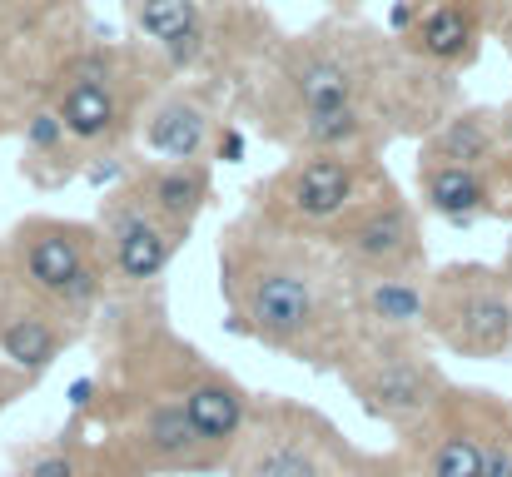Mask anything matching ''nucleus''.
<instances>
[{
    "instance_id": "f257e3e1",
    "label": "nucleus",
    "mask_w": 512,
    "mask_h": 477,
    "mask_svg": "<svg viewBox=\"0 0 512 477\" xmlns=\"http://www.w3.org/2000/svg\"><path fill=\"white\" fill-rule=\"evenodd\" d=\"M368 100L388 105L403 135L428 140L453 115L458 80L418 65L393 30L363 15H329L269 50V60L239 85L234 115L269 145H284L304 120Z\"/></svg>"
},
{
    "instance_id": "f03ea898",
    "label": "nucleus",
    "mask_w": 512,
    "mask_h": 477,
    "mask_svg": "<svg viewBox=\"0 0 512 477\" xmlns=\"http://www.w3.org/2000/svg\"><path fill=\"white\" fill-rule=\"evenodd\" d=\"M219 294L234 338L314 373H339L358 338L348 279L329 249L259 219L254 209H239L219 229Z\"/></svg>"
},
{
    "instance_id": "7ed1b4c3",
    "label": "nucleus",
    "mask_w": 512,
    "mask_h": 477,
    "mask_svg": "<svg viewBox=\"0 0 512 477\" xmlns=\"http://www.w3.org/2000/svg\"><path fill=\"white\" fill-rule=\"evenodd\" d=\"M90 333L100 348V368H95L100 383L174 398L229 463V448L249 423L254 393L229 368H219L194 338L174 328L165 294H115Z\"/></svg>"
},
{
    "instance_id": "20e7f679",
    "label": "nucleus",
    "mask_w": 512,
    "mask_h": 477,
    "mask_svg": "<svg viewBox=\"0 0 512 477\" xmlns=\"http://www.w3.org/2000/svg\"><path fill=\"white\" fill-rule=\"evenodd\" d=\"M160 50L145 40H90L50 85V110L60 115L75 150L90 159L130 155L150 100L170 85Z\"/></svg>"
},
{
    "instance_id": "39448f33",
    "label": "nucleus",
    "mask_w": 512,
    "mask_h": 477,
    "mask_svg": "<svg viewBox=\"0 0 512 477\" xmlns=\"http://www.w3.org/2000/svg\"><path fill=\"white\" fill-rule=\"evenodd\" d=\"M224 477H408L403 453L378 458L353 448L339 423L299 398L254 393L249 423L229 448Z\"/></svg>"
},
{
    "instance_id": "423d86ee",
    "label": "nucleus",
    "mask_w": 512,
    "mask_h": 477,
    "mask_svg": "<svg viewBox=\"0 0 512 477\" xmlns=\"http://www.w3.org/2000/svg\"><path fill=\"white\" fill-rule=\"evenodd\" d=\"M65 428L95 438L125 477L224 473V453L189 423V413L174 398L135 393V388H110V383L95 378L90 408L70 413Z\"/></svg>"
},
{
    "instance_id": "0eeeda50",
    "label": "nucleus",
    "mask_w": 512,
    "mask_h": 477,
    "mask_svg": "<svg viewBox=\"0 0 512 477\" xmlns=\"http://www.w3.org/2000/svg\"><path fill=\"white\" fill-rule=\"evenodd\" d=\"M20 284L45 299L55 314L75 318L80 328H95L100 309L115 299V269L105 254V239L95 219H65V214H25L0 239Z\"/></svg>"
},
{
    "instance_id": "6e6552de",
    "label": "nucleus",
    "mask_w": 512,
    "mask_h": 477,
    "mask_svg": "<svg viewBox=\"0 0 512 477\" xmlns=\"http://www.w3.org/2000/svg\"><path fill=\"white\" fill-rule=\"evenodd\" d=\"M334 378L348 388L358 413L388 428L393 438L418 433L453 393L443 368L428 358L423 338H398V333H358Z\"/></svg>"
},
{
    "instance_id": "1a4fd4ad",
    "label": "nucleus",
    "mask_w": 512,
    "mask_h": 477,
    "mask_svg": "<svg viewBox=\"0 0 512 477\" xmlns=\"http://www.w3.org/2000/svg\"><path fill=\"white\" fill-rule=\"evenodd\" d=\"M383 179H388V164L378 155H289L279 169L254 179L244 209H254L259 219L289 234L324 239Z\"/></svg>"
},
{
    "instance_id": "9d476101",
    "label": "nucleus",
    "mask_w": 512,
    "mask_h": 477,
    "mask_svg": "<svg viewBox=\"0 0 512 477\" xmlns=\"http://www.w3.org/2000/svg\"><path fill=\"white\" fill-rule=\"evenodd\" d=\"M428 338L453 358L493 363L512 353V284L488 264L433 269L428 284Z\"/></svg>"
},
{
    "instance_id": "9b49d317",
    "label": "nucleus",
    "mask_w": 512,
    "mask_h": 477,
    "mask_svg": "<svg viewBox=\"0 0 512 477\" xmlns=\"http://www.w3.org/2000/svg\"><path fill=\"white\" fill-rule=\"evenodd\" d=\"M319 244L329 249V259L339 264L343 279H358V274H428L423 214L393 174Z\"/></svg>"
},
{
    "instance_id": "f8f14e48",
    "label": "nucleus",
    "mask_w": 512,
    "mask_h": 477,
    "mask_svg": "<svg viewBox=\"0 0 512 477\" xmlns=\"http://www.w3.org/2000/svg\"><path fill=\"white\" fill-rule=\"evenodd\" d=\"M95 229H100L110 269H115V294H165L174 259L189 244L184 234H174L160 214H150L125 184L105 189V199L95 209Z\"/></svg>"
},
{
    "instance_id": "ddd939ff",
    "label": "nucleus",
    "mask_w": 512,
    "mask_h": 477,
    "mask_svg": "<svg viewBox=\"0 0 512 477\" xmlns=\"http://www.w3.org/2000/svg\"><path fill=\"white\" fill-rule=\"evenodd\" d=\"M234 120V95L204 80H170L145 120H140V150L165 164H214V140Z\"/></svg>"
},
{
    "instance_id": "4468645a",
    "label": "nucleus",
    "mask_w": 512,
    "mask_h": 477,
    "mask_svg": "<svg viewBox=\"0 0 512 477\" xmlns=\"http://www.w3.org/2000/svg\"><path fill=\"white\" fill-rule=\"evenodd\" d=\"M85 333L90 328H80L75 318L55 314L45 299H35L20 284V274H15L5 244H0V363H10L30 383H40Z\"/></svg>"
},
{
    "instance_id": "2eb2a0df",
    "label": "nucleus",
    "mask_w": 512,
    "mask_h": 477,
    "mask_svg": "<svg viewBox=\"0 0 512 477\" xmlns=\"http://www.w3.org/2000/svg\"><path fill=\"white\" fill-rule=\"evenodd\" d=\"M398 453L413 477H483V403L473 388H453L443 408L408 438Z\"/></svg>"
},
{
    "instance_id": "dca6fc26",
    "label": "nucleus",
    "mask_w": 512,
    "mask_h": 477,
    "mask_svg": "<svg viewBox=\"0 0 512 477\" xmlns=\"http://www.w3.org/2000/svg\"><path fill=\"white\" fill-rule=\"evenodd\" d=\"M483 35H488V20L473 0H433L418 10V20L398 35V45L428 65V70H443V75H463L478 55H483Z\"/></svg>"
},
{
    "instance_id": "f3484780",
    "label": "nucleus",
    "mask_w": 512,
    "mask_h": 477,
    "mask_svg": "<svg viewBox=\"0 0 512 477\" xmlns=\"http://www.w3.org/2000/svg\"><path fill=\"white\" fill-rule=\"evenodd\" d=\"M150 214H160L174 234H194L199 214L214 204V164H165V159H135L120 179Z\"/></svg>"
},
{
    "instance_id": "a211bd4d",
    "label": "nucleus",
    "mask_w": 512,
    "mask_h": 477,
    "mask_svg": "<svg viewBox=\"0 0 512 477\" xmlns=\"http://www.w3.org/2000/svg\"><path fill=\"white\" fill-rule=\"evenodd\" d=\"M428 284L433 274H358L348 279V304L358 333L428 338Z\"/></svg>"
},
{
    "instance_id": "6ab92c4d",
    "label": "nucleus",
    "mask_w": 512,
    "mask_h": 477,
    "mask_svg": "<svg viewBox=\"0 0 512 477\" xmlns=\"http://www.w3.org/2000/svg\"><path fill=\"white\" fill-rule=\"evenodd\" d=\"M503 120L488 105L453 110L428 140H418V164H458V169H493L503 159Z\"/></svg>"
},
{
    "instance_id": "aec40b11",
    "label": "nucleus",
    "mask_w": 512,
    "mask_h": 477,
    "mask_svg": "<svg viewBox=\"0 0 512 477\" xmlns=\"http://www.w3.org/2000/svg\"><path fill=\"white\" fill-rule=\"evenodd\" d=\"M418 199L443 224H478L503 209L493 169H458V164H418Z\"/></svg>"
},
{
    "instance_id": "412c9836",
    "label": "nucleus",
    "mask_w": 512,
    "mask_h": 477,
    "mask_svg": "<svg viewBox=\"0 0 512 477\" xmlns=\"http://www.w3.org/2000/svg\"><path fill=\"white\" fill-rule=\"evenodd\" d=\"M15 135H20V174L35 189H65L75 174H85V155L75 150V140L65 135V125L50 105L30 110Z\"/></svg>"
},
{
    "instance_id": "4be33fe9",
    "label": "nucleus",
    "mask_w": 512,
    "mask_h": 477,
    "mask_svg": "<svg viewBox=\"0 0 512 477\" xmlns=\"http://www.w3.org/2000/svg\"><path fill=\"white\" fill-rule=\"evenodd\" d=\"M10 477H125V473L110 463V453L95 438H85L75 428H60L55 438L25 443L15 453Z\"/></svg>"
},
{
    "instance_id": "5701e85b",
    "label": "nucleus",
    "mask_w": 512,
    "mask_h": 477,
    "mask_svg": "<svg viewBox=\"0 0 512 477\" xmlns=\"http://www.w3.org/2000/svg\"><path fill=\"white\" fill-rule=\"evenodd\" d=\"M120 5H125L135 35L145 45H155L160 55H170L179 40H189L199 30V20L214 0H120Z\"/></svg>"
},
{
    "instance_id": "b1692460",
    "label": "nucleus",
    "mask_w": 512,
    "mask_h": 477,
    "mask_svg": "<svg viewBox=\"0 0 512 477\" xmlns=\"http://www.w3.org/2000/svg\"><path fill=\"white\" fill-rule=\"evenodd\" d=\"M483 403V477H512V413L498 393H478Z\"/></svg>"
},
{
    "instance_id": "393cba45",
    "label": "nucleus",
    "mask_w": 512,
    "mask_h": 477,
    "mask_svg": "<svg viewBox=\"0 0 512 477\" xmlns=\"http://www.w3.org/2000/svg\"><path fill=\"white\" fill-rule=\"evenodd\" d=\"M244 150H249V135H244L239 120H229V125L219 130V140H214V164H239Z\"/></svg>"
},
{
    "instance_id": "a878e982",
    "label": "nucleus",
    "mask_w": 512,
    "mask_h": 477,
    "mask_svg": "<svg viewBox=\"0 0 512 477\" xmlns=\"http://www.w3.org/2000/svg\"><path fill=\"white\" fill-rule=\"evenodd\" d=\"M30 388H35V383H30L25 373H15L10 363H0V413H10V408H15V403H20Z\"/></svg>"
},
{
    "instance_id": "bb28decb",
    "label": "nucleus",
    "mask_w": 512,
    "mask_h": 477,
    "mask_svg": "<svg viewBox=\"0 0 512 477\" xmlns=\"http://www.w3.org/2000/svg\"><path fill=\"white\" fill-rule=\"evenodd\" d=\"M473 5L483 10L488 30H493V25H503V30H508V25H512V0H473Z\"/></svg>"
},
{
    "instance_id": "cd10ccee",
    "label": "nucleus",
    "mask_w": 512,
    "mask_h": 477,
    "mask_svg": "<svg viewBox=\"0 0 512 477\" xmlns=\"http://www.w3.org/2000/svg\"><path fill=\"white\" fill-rule=\"evenodd\" d=\"M329 5H334V15H358L368 0H329Z\"/></svg>"
},
{
    "instance_id": "c85d7f7f",
    "label": "nucleus",
    "mask_w": 512,
    "mask_h": 477,
    "mask_svg": "<svg viewBox=\"0 0 512 477\" xmlns=\"http://www.w3.org/2000/svg\"><path fill=\"white\" fill-rule=\"evenodd\" d=\"M498 120H503V145L512 150V105H503V110H498Z\"/></svg>"
},
{
    "instance_id": "c756f323",
    "label": "nucleus",
    "mask_w": 512,
    "mask_h": 477,
    "mask_svg": "<svg viewBox=\"0 0 512 477\" xmlns=\"http://www.w3.org/2000/svg\"><path fill=\"white\" fill-rule=\"evenodd\" d=\"M503 274H508V284H512V254H508V269H503Z\"/></svg>"
},
{
    "instance_id": "7c9ffc66",
    "label": "nucleus",
    "mask_w": 512,
    "mask_h": 477,
    "mask_svg": "<svg viewBox=\"0 0 512 477\" xmlns=\"http://www.w3.org/2000/svg\"><path fill=\"white\" fill-rule=\"evenodd\" d=\"M418 5H433V0H418Z\"/></svg>"
}]
</instances>
